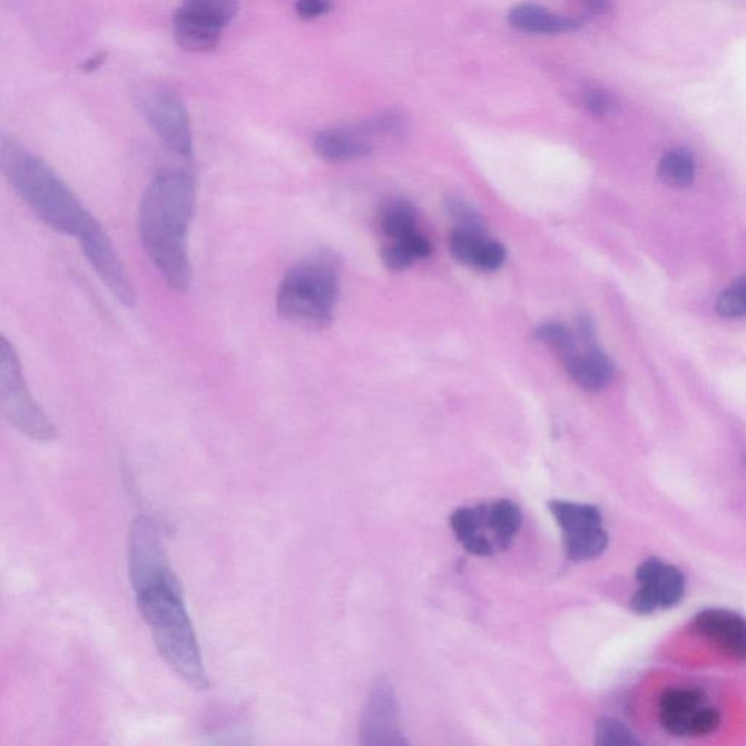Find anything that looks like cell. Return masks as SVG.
Here are the masks:
<instances>
[{"label": "cell", "mask_w": 746, "mask_h": 746, "mask_svg": "<svg viewBox=\"0 0 746 746\" xmlns=\"http://www.w3.org/2000/svg\"><path fill=\"white\" fill-rule=\"evenodd\" d=\"M571 380L587 391L606 389L616 375V367L606 353L598 346L585 347L583 352H573L561 359Z\"/></svg>", "instance_id": "9a60e30c"}, {"label": "cell", "mask_w": 746, "mask_h": 746, "mask_svg": "<svg viewBox=\"0 0 746 746\" xmlns=\"http://www.w3.org/2000/svg\"><path fill=\"white\" fill-rule=\"evenodd\" d=\"M0 410L18 432L32 441L49 443L58 438L55 424L28 390L20 356L4 335L0 338Z\"/></svg>", "instance_id": "5b68a950"}, {"label": "cell", "mask_w": 746, "mask_h": 746, "mask_svg": "<svg viewBox=\"0 0 746 746\" xmlns=\"http://www.w3.org/2000/svg\"><path fill=\"white\" fill-rule=\"evenodd\" d=\"M550 511L565 533V549L570 560L597 559L608 547L602 517L592 504L551 500Z\"/></svg>", "instance_id": "52a82bcc"}, {"label": "cell", "mask_w": 746, "mask_h": 746, "mask_svg": "<svg viewBox=\"0 0 746 746\" xmlns=\"http://www.w3.org/2000/svg\"><path fill=\"white\" fill-rule=\"evenodd\" d=\"M183 8L225 27L238 12L239 0H184Z\"/></svg>", "instance_id": "603a6c76"}, {"label": "cell", "mask_w": 746, "mask_h": 746, "mask_svg": "<svg viewBox=\"0 0 746 746\" xmlns=\"http://www.w3.org/2000/svg\"><path fill=\"white\" fill-rule=\"evenodd\" d=\"M451 528L455 533L458 541L464 546V549L474 556H490L493 550L481 540L479 512L477 508H460L452 513Z\"/></svg>", "instance_id": "44dd1931"}, {"label": "cell", "mask_w": 746, "mask_h": 746, "mask_svg": "<svg viewBox=\"0 0 746 746\" xmlns=\"http://www.w3.org/2000/svg\"><path fill=\"white\" fill-rule=\"evenodd\" d=\"M585 7L593 13H606L612 8L614 0H582Z\"/></svg>", "instance_id": "f546056e"}, {"label": "cell", "mask_w": 746, "mask_h": 746, "mask_svg": "<svg viewBox=\"0 0 746 746\" xmlns=\"http://www.w3.org/2000/svg\"><path fill=\"white\" fill-rule=\"evenodd\" d=\"M196 206V178L184 169L157 174L139 203L140 243L159 275L179 294L190 289L193 281L188 230Z\"/></svg>", "instance_id": "6da1fadb"}, {"label": "cell", "mask_w": 746, "mask_h": 746, "mask_svg": "<svg viewBox=\"0 0 746 746\" xmlns=\"http://www.w3.org/2000/svg\"><path fill=\"white\" fill-rule=\"evenodd\" d=\"M365 127L356 129H328L321 131L314 139V149L318 157L328 163H346L365 158L372 154L373 145Z\"/></svg>", "instance_id": "2e32d148"}, {"label": "cell", "mask_w": 746, "mask_h": 746, "mask_svg": "<svg viewBox=\"0 0 746 746\" xmlns=\"http://www.w3.org/2000/svg\"><path fill=\"white\" fill-rule=\"evenodd\" d=\"M136 601L165 662L196 689L209 688L195 627L173 570L135 587Z\"/></svg>", "instance_id": "7a4b0ae2"}, {"label": "cell", "mask_w": 746, "mask_h": 746, "mask_svg": "<svg viewBox=\"0 0 746 746\" xmlns=\"http://www.w3.org/2000/svg\"><path fill=\"white\" fill-rule=\"evenodd\" d=\"M104 60H106V55H98L96 58L89 59L87 63L84 65L85 72H92V70H97L99 66L104 63Z\"/></svg>", "instance_id": "4dcf8cb0"}, {"label": "cell", "mask_w": 746, "mask_h": 746, "mask_svg": "<svg viewBox=\"0 0 746 746\" xmlns=\"http://www.w3.org/2000/svg\"><path fill=\"white\" fill-rule=\"evenodd\" d=\"M332 0H297L296 12L302 20H315L332 11Z\"/></svg>", "instance_id": "f1b7e54d"}, {"label": "cell", "mask_w": 746, "mask_h": 746, "mask_svg": "<svg viewBox=\"0 0 746 746\" xmlns=\"http://www.w3.org/2000/svg\"><path fill=\"white\" fill-rule=\"evenodd\" d=\"M631 732L620 722L606 719L597 727V744L607 746H625L635 744Z\"/></svg>", "instance_id": "4316f807"}, {"label": "cell", "mask_w": 746, "mask_h": 746, "mask_svg": "<svg viewBox=\"0 0 746 746\" xmlns=\"http://www.w3.org/2000/svg\"><path fill=\"white\" fill-rule=\"evenodd\" d=\"M222 26L205 17L181 8L174 16V36L184 50L207 53L216 49L222 36Z\"/></svg>", "instance_id": "e0dca14e"}, {"label": "cell", "mask_w": 746, "mask_h": 746, "mask_svg": "<svg viewBox=\"0 0 746 746\" xmlns=\"http://www.w3.org/2000/svg\"><path fill=\"white\" fill-rule=\"evenodd\" d=\"M717 314L724 318H745L746 316V277L732 283L722 292L716 301Z\"/></svg>", "instance_id": "484cf974"}, {"label": "cell", "mask_w": 746, "mask_h": 746, "mask_svg": "<svg viewBox=\"0 0 746 746\" xmlns=\"http://www.w3.org/2000/svg\"><path fill=\"white\" fill-rule=\"evenodd\" d=\"M537 342L554 351L561 359L576 351V337L568 327L560 323H547L533 330Z\"/></svg>", "instance_id": "cb8c5ba5"}, {"label": "cell", "mask_w": 746, "mask_h": 746, "mask_svg": "<svg viewBox=\"0 0 746 746\" xmlns=\"http://www.w3.org/2000/svg\"><path fill=\"white\" fill-rule=\"evenodd\" d=\"M694 630L732 659L746 662V620L726 609H706L694 620Z\"/></svg>", "instance_id": "7c38bea8"}, {"label": "cell", "mask_w": 746, "mask_h": 746, "mask_svg": "<svg viewBox=\"0 0 746 746\" xmlns=\"http://www.w3.org/2000/svg\"><path fill=\"white\" fill-rule=\"evenodd\" d=\"M509 22L517 30L528 35H563L579 30L582 21L576 18L559 16L549 9L533 3H522L509 13Z\"/></svg>", "instance_id": "ac0fdd59"}, {"label": "cell", "mask_w": 746, "mask_h": 746, "mask_svg": "<svg viewBox=\"0 0 746 746\" xmlns=\"http://www.w3.org/2000/svg\"><path fill=\"white\" fill-rule=\"evenodd\" d=\"M660 724L674 736L710 735L720 725V713L706 706L705 694L694 688H674L659 703Z\"/></svg>", "instance_id": "9c48e42d"}, {"label": "cell", "mask_w": 746, "mask_h": 746, "mask_svg": "<svg viewBox=\"0 0 746 746\" xmlns=\"http://www.w3.org/2000/svg\"><path fill=\"white\" fill-rule=\"evenodd\" d=\"M0 169L27 206L56 233L79 236L94 216L55 169L11 136H0Z\"/></svg>", "instance_id": "3957f363"}, {"label": "cell", "mask_w": 746, "mask_h": 746, "mask_svg": "<svg viewBox=\"0 0 746 746\" xmlns=\"http://www.w3.org/2000/svg\"><path fill=\"white\" fill-rule=\"evenodd\" d=\"M432 253V245L426 236L418 233L404 236V238L394 241L393 244L382 249V262L393 272H403L413 266L418 259L429 257Z\"/></svg>", "instance_id": "d6986e66"}, {"label": "cell", "mask_w": 746, "mask_h": 746, "mask_svg": "<svg viewBox=\"0 0 746 746\" xmlns=\"http://www.w3.org/2000/svg\"><path fill=\"white\" fill-rule=\"evenodd\" d=\"M480 521V536L494 552L507 550L521 528V511L511 500H498L477 508Z\"/></svg>", "instance_id": "5bb4252c"}, {"label": "cell", "mask_w": 746, "mask_h": 746, "mask_svg": "<svg viewBox=\"0 0 746 746\" xmlns=\"http://www.w3.org/2000/svg\"><path fill=\"white\" fill-rule=\"evenodd\" d=\"M380 225L382 233L391 239L404 238L418 230V210L404 198H394L382 207Z\"/></svg>", "instance_id": "ffe728a7"}, {"label": "cell", "mask_w": 746, "mask_h": 746, "mask_svg": "<svg viewBox=\"0 0 746 746\" xmlns=\"http://www.w3.org/2000/svg\"><path fill=\"white\" fill-rule=\"evenodd\" d=\"M658 174L667 186L686 188L696 178V160L686 149L669 150L660 159Z\"/></svg>", "instance_id": "7402d4cb"}, {"label": "cell", "mask_w": 746, "mask_h": 746, "mask_svg": "<svg viewBox=\"0 0 746 746\" xmlns=\"http://www.w3.org/2000/svg\"><path fill=\"white\" fill-rule=\"evenodd\" d=\"M452 256L477 271L495 272L507 262V248L485 233L453 229L450 236Z\"/></svg>", "instance_id": "4fadbf2b"}, {"label": "cell", "mask_w": 746, "mask_h": 746, "mask_svg": "<svg viewBox=\"0 0 746 746\" xmlns=\"http://www.w3.org/2000/svg\"><path fill=\"white\" fill-rule=\"evenodd\" d=\"M585 107L590 115L603 117L616 110V99L606 89L592 88L585 94Z\"/></svg>", "instance_id": "83f0119b"}, {"label": "cell", "mask_w": 746, "mask_h": 746, "mask_svg": "<svg viewBox=\"0 0 746 746\" xmlns=\"http://www.w3.org/2000/svg\"><path fill=\"white\" fill-rule=\"evenodd\" d=\"M445 207L448 215L455 222V228L485 233L483 217L464 198L450 196L446 198Z\"/></svg>", "instance_id": "d4e9b609"}, {"label": "cell", "mask_w": 746, "mask_h": 746, "mask_svg": "<svg viewBox=\"0 0 746 746\" xmlns=\"http://www.w3.org/2000/svg\"><path fill=\"white\" fill-rule=\"evenodd\" d=\"M361 735L365 745H405L393 687L385 678L377 679L372 688L363 715Z\"/></svg>", "instance_id": "8fae6325"}, {"label": "cell", "mask_w": 746, "mask_h": 746, "mask_svg": "<svg viewBox=\"0 0 746 746\" xmlns=\"http://www.w3.org/2000/svg\"><path fill=\"white\" fill-rule=\"evenodd\" d=\"M636 578L640 588L631 599V608L639 614L673 608L686 593V578L681 571L658 559L646 560L637 569Z\"/></svg>", "instance_id": "30bf717a"}, {"label": "cell", "mask_w": 746, "mask_h": 746, "mask_svg": "<svg viewBox=\"0 0 746 746\" xmlns=\"http://www.w3.org/2000/svg\"><path fill=\"white\" fill-rule=\"evenodd\" d=\"M78 239L84 256L91 264L102 285L122 306L134 308L136 294L129 272L126 271L120 254H118L110 236L96 219V216L89 222L87 228L79 234Z\"/></svg>", "instance_id": "ba28073f"}, {"label": "cell", "mask_w": 746, "mask_h": 746, "mask_svg": "<svg viewBox=\"0 0 746 746\" xmlns=\"http://www.w3.org/2000/svg\"><path fill=\"white\" fill-rule=\"evenodd\" d=\"M340 295L337 262L330 253L301 259L278 283L276 308L301 327L324 328L334 318Z\"/></svg>", "instance_id": "277c9868"}, {"label": "cell", "mask_w": 746, "mask_h": 746, "mask_svg": "<svg viewBox=\"0 0 746 746\" xmlns=\"http://www.w3.org/2000/svg\"><path fill=\"white\" fill-rule=\"evenodd\" d=\"M139 108L160 141L179 157H193L190 118L183 99L171 89L149 88L141 94Z\"/></svg>", "instance_id": "8992f818"}]
</instances>
